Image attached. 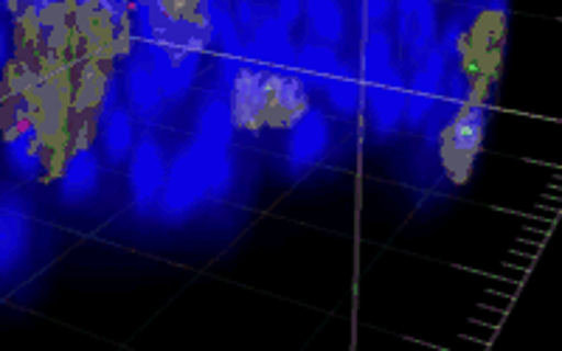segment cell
<instances>
[{
  "label": "cell",
  "mask_w": 562,
  "mask_h": 351,
  "mask_svg": "<svg viewBox=\"0 0 562 351\" xmlns=\"http://www.w3.org/2000/svg\"><path fill=\"white\" fill-rule=\"evenodd\" d=\"M363 99L369 107V124L380 138H389L400 129L405 115V79L396 65L380 77L363 82Z\"/></svg>",
  "instance_id": "5"
},
{
  "label": "cell",
  "mask_w": 562,
  "mask_h": 351,
  "mask_svg": "<svg viewBox=\"0 0 562 351\" xmlns=\"http://www.w3.org/2000/svg\"><path fill=\"white\" fill-rule=\"evenodd\" d=\"M484 124H486V110L481 102V93L475 90L470 102L459 110L450 127L445 129L441 140H445V167H448L450 178L456 183L470 174L475 155H479L481 138H484Z\"/></svg>",
  "instance_id": "2"
},
{
  "label": "cell",
  "mask_w": 562,
  "mask_h": 351,
  "mask_svg": "<svg viewBox=\"0 0 562 351\" xmlns=\"http://www.w3.org/2000/svg\"><path fill=\"white\" fill-rule=\"evenodd\" d=\"M231 14L237 20V26L254 29L259 20L268 18V7L262 0H231Z\"/></svg>",
  "instance_id": "18"
},
{
  "label": "cell",
  "mask_w": 562,
  "mask_h": 351,
  "mask_svg": "<svg viewBox=\"0 0 562 351\" xmlns=\"http://www.w3.org/2000/svg\"><path fill=\"white\" fill-rule=\"evenodd\" d=\"M273 14L284 23V26H293V23L301 20V14H304V0H276Z\"/></svg>",
  "instance_id": "19"
},
{
  "label": "cell",
  "mask_w": 562,
  "mask_h": 351,
  "mask_svg": "<svg viewBox=\"0 0 562 351\" xmlns=\"http://www.w3.org/2000/svg\"><path fill=\"white\" fill-rule=\"evenodd\" d=\"M333 144V129L321 110L307 107L290 124L288 138V169L293 174H307L315 169L329 152Z\"/></svg>",
  "instance_id": "6"
},
{
  "label": "cell",
  "mask_w": 562,
  "mask_h": 351,
  "mask_svg": "<svg viewBox=\"0 0 562 351\" xmlns=\"http://www.w3.org/2000/svg\"><path fill=\"white\" fill-rule=\"evenodd\" d=\"M394 63V39L385 29H371L363 43V59H360V82L380 77Z\"/></svg>",
  "instance_id": "17"
},
{
  "label": "cell",
  "mask_w": 562,
  "mask_h": 351,
  "mask_svg": "<svg viewBox=\"0 0 562 351\" xmlns=\"http://www.w3.org/2000/svg\"><path fill=\"white\" fill-rule=\"evenodd\" d=\"M391 9H394V0H363V20L378 26L389 18Z\"/></svg>",
  "instance_id": "20"
},
{
  "label": "cell",
  "mask_w": 562,
  "mask_h": 351,
  "mask_svg": "<svg viewBox=\"0 0 562 351\" xmlns=\"http://www.w3.org/2000/svg\"><path fill=\"white\" fill-rule=\"evenodd\" d=\"M324 93L329 97V104L340 115H349V118L358 115L360 104H363V82H360V73L349 63L340 59L338 68L333 70V77L326 79Z\"/></svg>",
  "instance_id": "15"
},
{
  "label": "cell",
  "mask_w": 562,
  "mask_h": 351,
  "mask_svg": "<svg viewBox=\"0 0 562 351\" xmlns=\"http://www.w3.org/2000/svg\"><path fill=\"white\" fill-rule=\"evenodd\" d=\"M268 73H262L254 65L243 63L234 82L228 84V110L231 122L239 129H256L265 124V113H268V88H265Z\"/></svg>",
  "instance_id": "8"
},
{
  "label": "cell",
  "mask_w": 562,
  "mask_h": 351,
  "mask_svg": "<svg viewBox=\"0 0 562 351\" xmlns=\"http://www.w3.org/2000/svg\"><path fill=\"white\" fill-rule=\"evenodd\" d=\"M234 185V160L228 149L189 140L167 167V180L158 194L164 217L180 219L205 200H223Z\"/></svg>",
  "instance_id": "1"
},
{
  "label": "cell",
  "mask_w": 562,
  "mask_h": 351,
  "mask_svg": "<svg viewBox=\"0 0 562 351\" xmlns=\"http://www.w3.org/2000/svg\"><path fill=\"white\" fill-rule=\"evenodd\" d=\"M304 12H307L310 29L321 43L335 45L344 39L346 14L340 0H304Z\"/></svg>",
  "instance_id": "16"
},
{
  "label": "cell",
  "mask_w": 562,
  "mask_h": 351,
  "mask_svg": "<svg viewBox=\"0 0 562 351\" xmlns=\"http://www.w3.org/2000/svg\"><path fill=\"white\" fill-rule=\"evenodd\" d=\"M338 63L340 59L333 45L321 43V39L318 43H304L301 48H295L293 73L307 90H324L326 79L333 77Z\"/></svg>",
  "instance_id": "12"
},
{
  "label": "cell",
  "mask_w": 562,
  "mask_h": 351,
  "mask_svg": "<svg viewBox=\"0 0 562 351\" xmlns=\"http://www.w3.org/2000/svg\"><path fill=\"white\" fill-rule=\"evenodd\" d=\"M14 3H20V7L29 9V12H43V9L57 7V3H63V0H14Z\"/></svg>",
  "instance_id": "21"
},
{
  "label": "cell",
  "mask_w": 562,
  "mask_h": 351,
  "mask_svg": "<svg viewBox=\"0 0 562 351\" xmlns=\"http://www.w3.org/2000/svg\"><path fill=\"white\" fill-rule=\"evenodd\" d=\"M127 99H130V107L138 118H155L164 107V93H160V84L155 79L153 68H149V54H135L130 59V68H127Z\"/></svg>",
  "instance_id": "11"
},
{
  "label": "cell",
  "mask_w": 562,
  "mask_h": 351,
  "mask_svg": "<svg viewBox=\"0 0 562 351\" xmlns=\"http://www.w3.org/2000/svg\"><path fill=\"white\" fill-rule=\"evenodd\" d=\"M9 3H14V0H9Z\"/></svg>",
  "instance_id": "22"
},
{
  "label": "cell",
  "mask_w": 562,
  "mask_h": 351,
  "mask_svg": "<svg viewBox=\"0 0 562 351\" xmlns=\"http://www.w3.org/2000/svg\"><path fill=\"white\" fill-rule=\"evenodd\" d=\"M234 122H231L228 102L220 97H205L198 107V133L194 138L211 144V147L228 149L234 140Z\"/></svg>",
  "instance_id": "13"
},
{
  "label": "cell",
  "mask_w": 562,
  "mask_h": 351,
  "mask_svg": "<svg viewBox=\"0 0 562 351\" xmlns=\"http://www.w3.org/2000/svg\"><path fill=\"white\" fill-rule=\"evenodd\" d=\"M445 77H448V57L441 54L439 45L434 43L419 65H414V77L411 84H405V115L403 122L408 129H419L434 110L436 99H439L441 88H445Z\"/></svg>",
  "instance_id": "4"
},
{
  "label": "cell",
  "mask_w": 562,
  "mask_h": 351,
  "mask_svg": "<svg viewBox=\"0 0 562 351\" xmlns=\"http://www.w3.org/2000/svg\"><path fill=\"white\" fill-rule=\"evenodd\" d=\"M135 133H133V118H130L127 110L119 104V107L108 110L102 122V155L110 163H124L133 152Z\"/></svg>",
  "instance_id": "14"
},
{
  "label": "cell",
  "mask_w": 562,
  "mask_h": 351,
  "mask_svg": "<svg viewBox=\"0 0 562 351\" xmlns=\"http://www.w3.org/2000/svg\"><path fill=\"white\" fill-rule=\"evenodd\" d=\"M59 194L65 203H85L99 192L102 185V160L97 149L82 147L65 155L59 167Z\"/></svg>",
  "instance_id": "9"
},
{
  "label": "cell",
  "mask_w": 562,
  "mask_h": 351,
  "mask_svg": "<svg viewBox=\"0 0 562 351\" xmlns=\"http://www.w3.org/2000/svg\"><path fill=\"white\" fill-rule=\"evenodd\" d=\"M295 45L290 37V26H284L273 12L259 20L250 29V39L243 43V63L254 65L262 73H279V70H293Z\"/></svg>",
  "instance_id": "3"
},
{
  "label": "cell",
  "mask_w": 562,
  "mask_h": 351,
  "mask_svg": "<svg viewBox=\"0 0 562 351\" xmlns=\"http://www.w3.org/2000/svg\"><path fill=\"white\" fill-rule=\"evenodd\" d=\"M265 88H268V113H265V122L290 127L310 107V90L301 84V79L295 77L293 70L268 73Z\"/></svg>",
  "instance_id": "10"
},
{
  "label": "cell",
  "mask_w": 562,
  "mask_h": 351,
  "mask_svg": "<svg viewBox=\"0 0 562 351\" xmlns=\"http://www.w3.org/2000/svg\"><path fill=\"white\" fill-rule=\"evenodd\" d=\"M127 160V180L135 205L140 211L153 208L158 203L164 180H167V155H164V147L155 140V135H140L133 144V152H130Z\"/></svg>",
  "instance_id": "7"
}]
</instances>
